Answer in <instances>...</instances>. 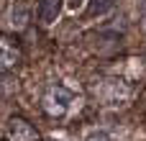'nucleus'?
<instances>
[{
  "mask_svg": "<svg viewBox=\"0 0 146 141\" xmlns=\"http://www.w3.org/2000/svg\"><path fill=\"white\" fill-rule=\"evenodd\" d=\"M62 3L64 0H41V5H38V18L49 26V23H54L56 18H59V13H62Z\"/></svg>",
  "mask_w": 146,
  "mask_h": 141,
  "instance_id": "4",
  "label": "nucleus"
},
{
  "mask_svg": "<svg viewBox=\"0 0 146 141\" xmlns=\"http://www.w3.org/2000/svg\"><path fill=\"white\" fill-rule=\"evenodd\" d=\"M18 62H21V46H18V41L13 36H8V33H0V72L13 69Z\"/></svg>",
  "mask_w": 146,
  "mask_h": 141,
  "instance_id": "2",
  "label": "nucleus"
},
{
  "mask_svg": "<svg viewBox=\"0 0 146 141\" xmlns=\"http://www.w3.org/2000/svg\"><path fill=\"white\" fill-rule=\"evenodd\" d=\"M8 141H41L38 139V134L26 123V121H21V118H15V121H10V128H8Z\"/></svg>",
  "mask_w": 146,
  "mask_h": 141,
  "instance_id": "3",
  "label": "nucleus"
},
{
  "mask_svg": "<svg viewBox=\"0 0 146 141\" xmlns=\"http://www.w3.org/2000/svg\"><path fill=\"white\" fill-rule=\"evenodd\" d=\"M115 3H118V0H92V3H90V15H92V18H95V15H105L108 10L115 8Z\"/></svg>",
  "mask_w": 146,
  "mask_h": 141,
  "instance_id": "5",
  "label": "nucleus"
},
{
  "mask_svg": "<svg viewBox=\"0 0 146 141\" xmlns=\"http://www.w3.org/2000/svg\"><path fill=\"white\" fill-rule=\"evenodd\" d=\"M85 141H108V136H105V134H90Z\"/></svg>",
  "mask_w": 146,
  "mask_h": 141,
  "instance_id": "6",
  "label": "nucleus"
},
{
  "mask_svg": "<svg viewBox=\"0 0 146 141\" xmlns=\"http://www.w3.org/2000/svg\"><path fill=\"white\" fill-rule=\"evenodd\" d=\"M141 18H144V26H146V0H144V5H141Z\"/></svg>",
  "mask_w": 146,
  "mask_h": 141,
  "instance_id": "8",
  "label": "nucleus"
},
{
  "mask_svg": "<svg viewBox=\"0 0 146 141\" xmlns=\"http://www.w3.org/2000/svg\"><path fill=\"white\" fill-rule=\"evenodd\" d=\"M77 103H80L77 95H74L69 87L59 85V82H51V85L44 90V95H41V108H44V113L51 116V118H64V116H69Z\"/></svg>",
  "mask_w": 146,
  "mask_h": 141,
  "instance_id": "1",
  "label": "nucleus"
},
{
  "mask_svg": "<svg viewBox=\"0 0 146 141\" xmlns=\"http://www.w3.org/2000/svg\"><path fill=\"white\" fill-rule=\"evenodd\" d=\"M67 3H69V8H72V10H77V8H80L85 0H67Z\"/></svg>",
  "mask_w": 146,
  "mask_h": 141,
  "instance_id": "7",
  "label": "nucleus"
}]
</instances>
